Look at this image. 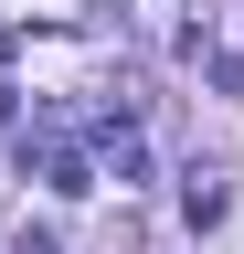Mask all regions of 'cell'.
Wrapping results in <instances>:
<instances>
[{
  "mask_svg": "<svg viewBox=\"0 0 244 254\" xmlns=\"http://www.w3.org/2000/svg\"><path fill=\"white\" fill-rule=\"evenodd\" d=\"M180 180H191V190H180V212H191V233H223V222H234V180L212 170V159H191Z\"/></svg>",
  "mask_w": 244,
  "mask_h": 254,
  "instance_id": "obj_1",
  "label": "cell"
},
{
  "mask_svg": "<svg viewBox=\"0 0 244 254\" xmlns=\"http://www.w3.org/2000/svg\"><path fill=\"white\" fill-rule=\"evenodd\" d=\"M212 85H223V95H244V0L223 11V32H212Z\"/></svg>",
  "mask_w": 244,
  "mask_h": 254,
  "instance_id": "obj_2",
  "label": "cell"
},
{
  "mask_svg": "<svg viewBox=\"0 0 244 254\" xmlns=\"http://www.w3.org/2000/svg\"><path fill=\"white\" fill-rule=\"evenodd\" d=\"M106 180H117V190L149 180V138H138V127H106Z\"/></svg>",
  "mask_w": 244,
  "mask_h": 254,
  "instance_id": "obj_3",
  "label": "cell"
},
{
  "mask_svg": "<svg viewBox=\"0 0 244 254\" xmlns=\"http://www.w3.org/2000/svg\"><path fill=\"white\" fill-rule=\"evenodd\" d=\"M11 254H64V233H53V222H21V233H11Z\"/></svg>",
  "mask_w": 244,
  "mask_h": 254,
  "instance_id": "obj_4",
  "label": "cell"
}]
</instances>
